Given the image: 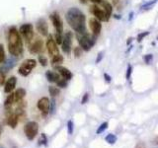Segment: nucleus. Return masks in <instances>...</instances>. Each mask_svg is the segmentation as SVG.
<instances>
[{"label":"nucleus","instance_id":"79ce46f5","mask_svg":"<svg viewBox=\"0 0 158 148\" xmlns=\"http://www.w3.org/2000/svg\"><path fill=\"white\" fill-rule=\"evenodd\" d=\"M90 1H92L93 3H101L103 0H90Z\"/></svg>","mask_w":158,"mask_h":148},{"label":"nucleus","instance_id":"39448f33","mask_svg":"<svg viewBox=\"0 0 158 148\" xmlns=\"http://www.w3.org/2000/svg\"><path fill=\"white\" fill-rule=\"evenodd\" d=\"M36 65H37V61L35 59H27L21 64L19 69H18V72H19L20 75L26 77V76H28L32 72V70L36 67Z\"/></svg>","mask_w":158,"mask_h":148},{"label":"nucleus","instance_id":"ddd939ff","mask_svg":"<svg viewBox=\"0 0 158 148\" xmlns=\"http://www.w3.org/2000/svg\"><path fill=\"white\" fill-rule=\"evenodd\" d=\"M37 30L40 33L41 36L46 37L49 36V27H48V23L45 22V19H40L37 23Z\"/></svg>","mask_w":158,"mask_h":148},{"label":"nucleus","instance_id":"1a4fd4ad","mask_svg":"<svg viewBox=\"0 0 158 148\" xmlns=\"http://www.w3.org/2000/svg\"><path fill=\"white\" fill-rule=\"evenodd\" d=\"M90 12L95 16L96 19H98V20L101 21V22H107V21H109V19H108V17H107L105 11L102 8H100L99 6H97V5L91 6L90 7Z\"/></svg>","mask_w":158,"mask_h":148},{"label":"nucleus","instance_id":"4be33fe9","mask_svg":"<svg viewBox=\"0 0 158 148\" xmlns=\"http://www.w3.org/2000/svg\"><path fill=\"white\" fill-rule=\"evenodd\" d=\"M14 102H15V96H14V94L10 93V95H9V96H8V97L6 98V100H5L4 106H5V108L10 107Z\"/></svg>","mask_w":158,"mask_h":148},{"label":"nucleus","instance_id":"a211bd4d","mask_svg":"<svg viewBox=\"0 0 158 148\" xmlns=\"http://www.w3.org/2000/svg\"><path fill=\"white\" fill-rule=\"evenodd\" d=\"M45 77H46V79H48V81L53 83V82H57V81L59 80V74L54 72V71H46Z\"/></svg>","mask_w":158,"mask_h":148},{"label":"nucleus","instance_id":"b1692460","mask_svg":"<svg viewBox=\"0 0 158 148\" xmlns=\"http://www.w3.org/2000/svg\"><path fill=\"white\" fill-rule=\"evenodd\" d=\"M105 140L108 143H110V144H114L117 141V137H116V135L112 134V133H110V134H108L105 137Z\"/></svg>","mask_w":158,"mask_h":148},{"label":"nucleus","instance_id":"f257e3e1","mask_svg":"<svg viewBox=\"0 0 158 148\" xmlns=\"http://www.w3.org/2000/svg\"><path fill=\"white\" fill-rule=\"evenodd\" d=\"M66 21L74 31L76 33H85L86 32V25L85 21L86 18L81 10H79L76 7H72L66 12Z\"/></svg>","mask_w":158,"mask_h":148},{"label":"nucleus","instance_id":"4468645a","mask_svg":"<svg viewBox=\"0 0 158 148\" xmlns=\"http://www.w3.org/2000/svg\"><path fill=\"white\" fill-rule=\"evenodd\" d=\"M16 83H17V79H16L15 76H12V77H10L7 80V82L5 83L4 92H5V93H11L13 90L15 89Z\"/></svg>","mask_w":158,"mask_h":148},{"label":"nucleus","instance_id":"393cba45","mask_svg":"<svg viewBox=\"0 0 158 148\" xmlns=\"http://www.w3.org/2000/svg\"><path fill=\"white\" fill-rule=\"evenodd\" d=\"M107 128H108V122H103L102 125L98 127V130H97V134H100V133L104 132Z\"/></svg>","mask_w":158,"mask_h":148},{"label":"nucleus","instance_id":"6ab92c4d","mask_svg":"<svg viewBox=\"0 0 158 148\" xmlns=\"http://www.w3.org/2000/svg\"><path fill=\"white\" fill-rule=\"evenodd\" d=\"M18 118H19V117H18L17 114H11V116L8 118V121H7L8 126H11L12 128H15L16 126H17V123H18Z\"/></svg>","mask_w":158,"mask_h":148},{"label":"nucleus","instance_id":"4c0bfd02","mask_svg":"<svg viewBox=\"0 0 158 148\" xmlns=\"http://www.w3.org/2000/svg\"><path fill=\"white\" fill-rule=\"evenodd\" d=\"M104 77H105L106 82H108V83L111 82V76H110V75H108L107 73H105V74H104Z\"/></svg>","mask_w":158,"mask_h":148},{"label":"nucleus","instance_id":"423d86ee","mask_svg":"<svg viewBox=\"0 0 158 148\" xmlns=\"http://www.w3.org/2000/svg\"><path fill=\"white\" fill-rule=\"evenodd\" d=\"M19 33H20V35H22L23 38L25 39L26 42H30L34 37L33 26H32L31 24H24V25H22L20 27Z\"/></svg>","mask_w":158,"mask_h":148},{"label":"nucleus","instance_id":"7c9ffc66","mask_svg":"<svg viewBox=\"0 0 158 148\" xmlns=\"http://www.w3.org/2000/svg\"><path fill=\"white\" fill-rule=\"evenodd\" d=\"M73 128H74V125L72 121H68L67 122V131L68 134H72L73 133Z\"/></svg>","mask_w":158,"mask_h":148},{"label":"nucleus","instance_id":"9b49d317","mask_svg":"<svg viewBox=\"0 0 158 148\" xmlns=\"http://www.w3.org/2000/svg\"><path fill=\"white\" fill-rule=\"evenodd\" d=\"M89 26H90V29L92 31L93 36L97 37V36L100 35L101 30H102L101 21H99L98 19H96V18H92V19H90V21H89Z\"/></svg>","mask_w":158,"mask_h":148},{"label":"nucleus","instance_id":"f704fd0d","mask_svg":"<svg viewBox=\"0 0 158 148\" xmlns=\"http://www.w3.org/2000/svg\"><path fill=\"white\" fill-rule=\"evenodd\" d=\"M132 65H129L128 66V69H127V75H125V77H127V79L128 80L129 78H131V74H132Z\"/></svg>","mask_w":158,"mask_h":148},{"label":"nucleus","instance_id":"bb28decb","mask_svg":"<svg viewBox=\"0 0 158 148\" xmlns=\"http://www.w3.org/2000/svg\"><path fill=\"white\" fill-rule=\"evenodd\" d=\"M41 144L45 145V146L48 144V139H46V136H45V133H41V135L39 139V145H41Z\"/></svg>","mask_w":158,"mask_h":148},{"label":"nucleus","instance_id":"c756f323","mask_svg":"<svg viewBox=\"0 0 158 148\" xmlns=\"http://www.w3.org/2000/svg\"><path fill=\"white\" fill-rule=\"evenodd\" d=\"M55 42H57V45H61L62 44V41H63V36L62 34H58V33H57L55 34Z\"/></svg>","mask_w":158,"mask_h":148},{"label":"nucleus","instance_id":"f3484780","mask_svg":"<svg viewBox=\"0 0 158 148\" xmlns=\"http://www.w3.org/2000/svg\"><path fill=\"white\" fill-rule=\"evenodd\" d=\"M100 4L102 5V9H103V10L105 11L107 17H108V19H110L111 15H112V12H113L112 5H111V4L109 2H107V1H102Z\"/></svg>","mask_w":158,"mask_h":148},{"label":"nucleus","instance_id":"72a5a7b5","mask_svg":"<svg viewBox=\"0 0 158 148\" xmlns=\"http://www.w3.org/2000/svg\"><path fill=\"white\" fill-rule=\"evenodd\" d=\"M149 35V32H143V33H140L138 36H137V42H141L146 36Z\"/></svg>","mask_w":158,"mask_h":148},{"label":"nucleus","instance_id":"0eeeda50","mask_svg":"<svg viewBox=\"0 0 158 148\" xmlns=\"http://www.w3.org/2000/svg\"><path fill=\"white\" fill-rule=\"evenodd\" d=\"M72 39H73V35H72L71 32H67V33H65V35L63 36L61 49H62V51L65 52L66 54H70V51H71Z\"/></svg>","mask_w":158,"mask_h":148},{"label":"nucleus","instance_id":"58836bf2","mask_svg":"<svg viewBox=\"0 0 158 148\" xmlns=\"http://www.w3.org/2000/svg\"><path fill=\"white\" fill-rule=\"evenodd\" d=\"M158 0H151L150 2H148V3H146L144 6H143V8H145V7H147V6H150V5H152L153 3H155V2H157Z\"/></svg>","mask_w":158,"mask_h":148},{"label":"nucleus","instance_id":"473e14b6","mask_svg":"<svg viewBox=\"0 0 158 148\" xmlns=\"http://www.w3.org/2000/svg\"><path fill=\"white\" fill-rule=\"evenodd\" d=\"M39 62L43 66H46L48 65V59H46L44 55H40L39 56Z\"/></svg>","mask_w":158,"mask_h":148},{"label":"nucleus","instance_id":"5701e85b","mask_svg":"<svg viewBox=\"0 0 158 148\" xmlns=\"http://www.w3.org/2000/svg\"><path fill=\"white\" fill-rule=\"evenodd\" d=\"M49 94L52 95L53 97H55V96H58L59 89L57 88V87H54V86H49Z\"/></svg>","mask_w":158,"mask_h":148},{"label":"nucleus","instance_id":"412c9836","mask_svg":"<svg viewBox=\"0 0 158 148\" xmlns=\"http://www.w3.org/2000/svg\"><path fill=\"white\" fill-rule=\"evenodd\" d=\"M62 61H63V57L62 55H60V54H57V55H54L53 56V59H52V64L53 66H59V64H61L62 63Z\"/></svg>","mask_w":158,"mask_h":148},{"label":"nucleus","instance_id":"ea45409f","mask_svg":"<svg viewBox=\"0 0 158 148\" xmlns=\"http://www.w3.org/2000/svg\"><path fill=\"white\" fill-rule=\"evenodd\" d=\"M136 148H145V144L143 142H139L138 144L136 146Z\"/></svg>","mask_w":158,"mask_h":148},{"label":"nucleus","instance_id":"c9c22d12","mask_svg":"<svg viewBox=\"0 0 158 148\" xmlns=\"http://www.w3.org/2000/svg\"><path fill=\"white\" fill-rule=\"evenodd\" d=\"M4 83H5V75L0 72V86H2Z\"/></svg>","mask_w":158,"mask_h":148},{"label":"nucleus","instance_id":"2eb2a0df","mask_svg":"<svg viewBox=\"0 0 158 148\" xmlns=\"http://www.w3.org/2000/svg\"><path fill=\"white\" fill-rule=\"evenodd\" d=\"M29 50L31 54H39L43 50V41L37 40L33 45L29 47Z\"/></svg>","mask_w":158,"mask_h":148},{"label":"nucleus","instance_id":"f03ea898","mask_svg":"<svg viewBox=\"0 0 158 148\" xmlns=\"http://www.w3.org/2000/svg\"><path fill=\"white\" fill-rule=\"evenodd\" d=\"M8 50L9 52L14 56H19L23 52V42L20 33L15 27L9 29L8 35Z\"/></svg>","mask_w":158,"mask_h":148},{"label":"nucleus","instance_id":"2f4dec72","mask_svg":"<svg viewBox=\"0 0 158 148\" xmlns=\"http://www.w3.org/2000/svg\"><path fill=\"white\" fill-rule=\"evenodd\" d=\"M152 59H153V55L152 54H146V55H144V57H143V60H144V62L146 64H150Z\"/></svg>","mask_w":158,"mask_h":148},{"label":"nucleus","instance_id":"aec40b11","mask_svg":"<svg viewBox=\"0 0 158 148\" xmlns=\"http://www.w3.org/2000/svg\"><path fill=\"white\" fill-rule=\"evenodd\" d=\"M14 96H15V102H20L26 96V90L23 88H19L14 93Z\"/></svg>","mask_w":158,"mask_h":148},{"label":"nucleus","instance_id":"37998d69","mask_svg":"<svg viewBox=\"0 0 158 148\" xmlns=\"http://www.w3.org/2000/svg\"><path fill=\"white\" fill-rule=\"evenodd\" d=\"M153 143H154L155 145H158V137H156L154 140H153Z\"/></svg>","mask_w":158,"mask_h":148},{"label":"nucleus","instance_id":"a878e982","mask_svg":"<svg viewBox=\"0 0 158 148\" xmlns=\"http://www.w3.org/2000/svg\"><path fill=\"white\" fill-rule=\"evenodd\" d=\"M4 60H5V50L3 46L0 44V63H3Z\"/></svg>","mask_w":158,"mask_h":148},{"label":"nucleus","instance_id":"6e6552de","mask_svg":"<svg viewBox=\"0 0 158 148\" xmlns=\"http://www.w3.org/2000/svg\"><path fill=\"white\" fill-rule=\"evenodd\" d=\"M46 49H48V51L49 55L54 56V55H57L58 54V47H57V44L55 40L53 39V37L52 35L48 36V40H46Z\"/></svg>","mask_w":158,"mask_h":148},{"label":"nucleus","instance_id":"c03bdc74","mask_svg":"<svg viewBox=\"0 0 158 148\" xmlns=\"http://www.w3.org/2000/svg\"><path fill=\"white\" fill-rule=\"evenodd\" d=\"M131 40H132V39H131V38H129L128 41V45H129V42H131Z\"/></svg>","mask_w":158,"mask_h":148},{"label":"nucleus","instance_id":"dca6fc26","mask_svg":"<svg viewBox=\"0 0 158 148\" xmlns=\"http://www.w3.org/2000/svg\"><path fill=\"white\" fill-rule=\"evenodd\" d=\"M57 70L58 71V73L62 76L64 79L66 80H70L72 78V73L69 71V69L65 68V67H62V66H57Z\"/></svg>","mask_w":158,"mask_h":148},{"label":"nucleus","instance_id":"f8f14e48","mask_svg":"<svg viewBox=\"0 0 158 148\" xmlns=\"http://www.w3.org/2000/svg\"><path fill=\"white\" fill-rule=\"evenodd\" d=\"M49 108H50V102L49 98L44 97L39 100L38 102V109L41 112H43L45 114H46L49 112Z\"/></svg>","mask_w":158,"mask_h":148},{"label":"nucleus","instance_id":"cd10ccee","mask_svg":"<svg viewBox=\"0 0 158 148\" xmlns=\"http://www.w3.org/2000/svg\"><path fill=\"white\" fill-rule=\"evenodd\" d=\"M82 49L80 46H76V47H74V50H73V54L74 55H75V57H80L82 55Z\"/></svg>","mask_w":158,"mask_h":148},{"label":"nucleus","instance_id":"7ed1b4c3","mask_svg":"<svg viewBox=\"0 0 158 148\" xmlns=\"http://www.w3.org/2000/svg\"><path fill=\"white\" fill-rule=\"evenodd\" d=\"M76 38H77V41L80 45V47L85 51H89L92 46H94L95 44V36L94 37H91L89 34L87 33H76Z\"/></svg>","mask_w":158,"mask_h":148},{"label":"nucleus","instance_id":"20e7f679","mask_svg":"<svg viewBox=\"0 0 158 148\" xmlns=\"http://www.w3.org/2000/svg\"><path fill=\"white\" fill-rule=\"evenodd\" d=\"M39 131V125L36 122H29L24 126V132L29 140H33Z\"/></svg>","mask_w":158,"mask_h":148},{"label":"nucleus","instance_id":"a19ab883","mask_svg":"<svg viewBox=\"0 0 158 148\" xmlns=\"http://www.w3.org/2000/svg\"><path fill=\"white\" fill-rule=\"evenodd\" d=\"M102 56H103V52H101V54H98V57H97V59H96V62H97V63H98L99 61L102 59Z\"/></svg>","mask_w":158,"mask_h":148},{"label":"nucleus","instance_id":"c85d7f7f","mask_svg":"<svg viewBox=\"0 0 158 148\" xmlns=\"http://www.w3.org/2000/svg\"><path fill=\"white\" fill-rule=\"evenodd\" d=\"M57 86L58 87H60V88H65L66 86H67V80L66 79H59L58 81H57Z\"/></svg>","mask_w":158,"mask_h":148},{"label":"nucleus","instance_id":"49530a36","mask_svg":"<svg viewBox=\"0 0 158 148\" xmlns=\"http://www.w3.org/2000/svg\"><path fill=\"white\" fill-rule=\"evenodd\" d=\"M157 40H158V37H157Z\"/></svg>","mask_w":158,"mask_h":148},{"label":"nucleus","instance_id":"e433bc0d","mask_svg":"<svg viewBox=\"0 0 158 148\" xmlns=\"http://www.w3.org/2000/svg\"><path fill=\"white\" fill-rule=\"evenodd\" d=\"M88 98H89V95H88V93H86V94L84 95V97L82 98L81 104H85V103H87V101H88Z\"/></svg>","mask_w":158,"mask_h":148},{"label":"nucleus","instance_id":"9d476101","mask_svg":"<svg viewBox=\"0 0 158 148\" xmlns=\"http://www.w3.org/2000/svg\"><path fill=\"white\" fill-rule=\"evenodd\" d=\"M50 20H52V23L53 24V27L55 28V30H57V33H58V34H62L63 23H62L61 18H60V16H59V14L57 12L53 13L52 15H50Z\"/></svg>","mask_w":158,"mask_h":148},{"label":"nucleus","instance_id":"a18cd8bd","mask_svg":"<svg viewBox=\"0 0 158 148\" xmlns=\"http://www.w3.org/2000/svg\"><path fill=\"white\" fill-rule=\"evenodd\" d=\"M80 1H81L82 3H86V1H87V0H80Z\"/></svg>","mask_w":158,"mask_h":148}]
</instances>
